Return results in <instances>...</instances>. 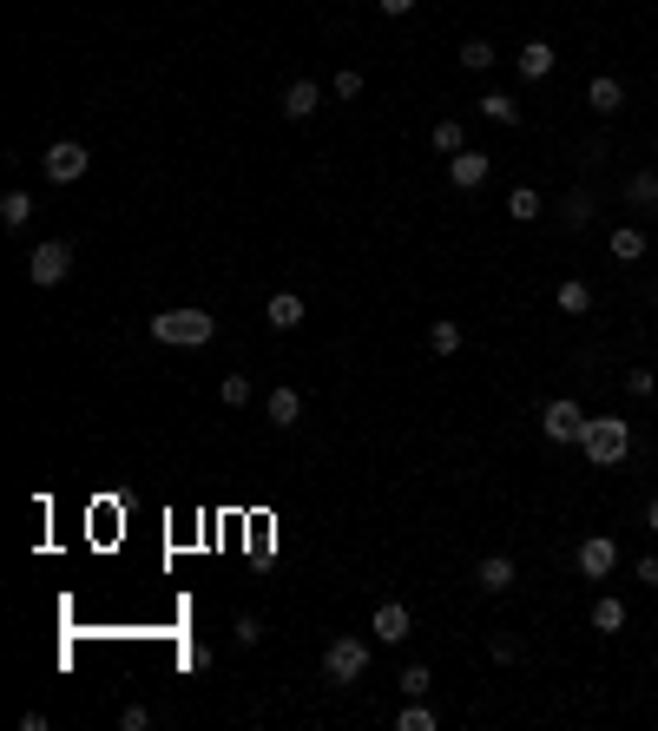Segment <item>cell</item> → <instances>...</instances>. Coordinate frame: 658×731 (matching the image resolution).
<instances>
[{
    "label": "cell",
    "instance_id": "obj_1",
    "mask_svg": "<svg viewBox=\"0 0 658 731\" xmlns=\"http://www.w3.org/2000/svg\"><path fill=\"white\" fill-rule=\"evenodd\" d=\"M145 330H152V343H165V350H204V343L218 336V317H211V310H158Z\"/></svg>",
    "mask_w": 658,
    "mask_h": 731
},
{
    "label": "cell",
    "instance_id": "obj_2",
    "mask_svg": "<svg viewBox=\"0 0 658 731\" xmlns=\"http://www.w3.org/2000/svg\"><path fill=\"white\" fill-rule=\"evenodd\" d=\"M580 448H586V461H593V468H619V461L632 455V429L619 422V415H586Z\"/></svg>",
    "mask_w": 658,
    "mask_h": 731
},
{
    "label": "cell",
    "instance_id": "obj_3",
    "mask_svg": "<svg viewBox=\"0 0 658 731\" xmlns=\"http://www.w3.org/2000/svg\"><path fill=\"white\" fill-rule=\"evenodd\" d=\"M323 672H329V685H356L362 672H369V639H356V633L329 639L323 646Z\"/></svg>",
    "mask_w": 658,
    "mask_h": 731
},
{
    "label": "cell",
    "instance_id": "obj_4",
    "mask_svg": "<svg viewBox=\"0 0 658 731\" xmlns=\"http://www.w3.org/2000/svg\"><path fill=\"white\" fill-rule=\"evenodd\" d=\"M540 435H547V442H560V448L580 442V435H586V409L573 396H553L547 409H540Z\"/></svg>",
    "mask_w": 658,
    "mask_h": 731
},
{
    "label": "cell",
    "instance_id": "obj_5",
    "mask_svg": "<svg viewBox=\"0 0 658 731\" xmlns=\"http://www.w3.org/2000/svg\"><path fill=\"white\" fill-rule=\"evenodd\" d=\"M66 271H73V244H66V238H47V244H40V251L27 257V277H33V284H40V290L66 284Z\"/></svg>",
    "mask_w": 658,
    "mask_h": 731
},
{
    "label": "cell",
    "instance_id": "obj_6",
    "mask_svg": "<svg viewBox=\"0 0 658 731\" xmlns=\"http://www.w3.org/2000/svg\"><path fill=\"white\" fill-rule=\"evenodd\" d=\"M40 165H47V178H53V185H79V178H86V165H93V152H86L79 139H53V145H47V159H40Z\"/></svg>",
    "mask_w": 658,
    "mask_h": 731
},
{
    "label": "cell",
    "instance_id": "obj_7",
    "mask_svg": "<svg viewBox=\"0 0 658 731\" xmlns=\"http://www.w3.org/2000/svg\"><path fill=\"white\" fill-rule=\"evenodd\" d=\"M369 633H376L382 646H402V639L415 633V620H408V606H402V600H382V606H376V620H369Z\"/></svg>",
    "mask_w": 658,
    "mask_h": 731
},
{
    "label": "cell",
    "instance_id": "obj_8",
    "mask_svg": "<svg viewBox=\"0 0 658 731\" xmlns=\"http://www.w3.org/2000/svg\"><path fill=\"white\" fill-rule=\"evenodd\" d=\"M612 567H619V541H606V534L580 541V573H586V580H606Z\"/></svg>",
    "mask_w": 658,
    "mask_h": 731
},
{
    "label": "cell",
    "instance_id": "obj_9",
    "mask_svg": "<svg viewBox=\"0 0 658 731\" xmlns=\"http://www.w3.org/2000/svg\"><path fill=\"white\" fill-rule=\"evenodd\" d=\"M514 580H520L514 554H487L481 567H474V587H481V593H514Z\"/></svg>",
    "mask_w": 658,
    "mask_h": 731
},
{
    "label": "cell",
    "instance_id": "obj_10",
    "mask_svg": "<svg viewBox=\"0 0 658 731\" xmlns=\"http://www.w3.org/2000/svg\"><path fill=\"white\" fill-rule=\"evenodd\" d=\"M487 172H494V159H487V152H455V159H448V178H455V191L487 185Z\"/></svg>",
    "mask_w": 658,
    "mask_h": 731
},
{
    "label": "cell",
    "instance_id": "obj_11",
    "mask_svg": "<svg viewBox=\"0 0 658 731\" xmlns=\"http://www.w3.org/2000/svg\"><path fill=\"white\" fill-rule=\"evenodd\" d=\"M316 106H323V86L316 80H290L283 86V119H310Z\"/></svg>",
    "mask_w": 658,
    "mask_h": 731
},
{
    "label": "cell",
    "instance_id": "obj_12",
    "mask_svg": "<svg viewBox=\"0 0 658 731\" xmlns=\"http://www.w3.org/2000/svg\"><path fill=\"white\" fill-rule=\"evenodd\" d=\"M553 60H560V53H553L547 40H527V47L514 53V66H520V80H547V73H553Z\"/></svg>",
    "mask_w": 658,
    "mask_h": 731
},
{
    "label": "cell",
    "instance_id": "obj_13",
    "mask_svg": "<svg viewBox=\"0 0 658 731\" xmlns=\"http://www.w3.org/2000/svg\"><path fill=\"white\" fill-rule=\"evenodd\" d=\"M264 323H270V330H297V323H303V297H297V290H277V297L264 303Z\"/></svg>",
    "mask_w": 658,
    "mask_h": 731
},
{
    "label": "cell",
    "instance_id": "obj_14",
    "mask_svg": "<svg viewBox=\"0 0 658 731\" xmlns=\"http://www.w3.org/2000/svg\"><path fill=\"white\" fill-rule=\"evenodd\" d=\"M264 415L277 422V429H297V422H303V396H297V389H270Z\"/></svg>",
    "mask_w": 658,
    "mask_h": 731
},
{
    "label": "cell",
    "instance_id": "obj_15",
    "mask_svg": "<svg viewBox=\"0 0 658 731\" xmlns=\"http://www.w3.org/2000/svg\"><path fill=\"white\" fill-rule=\"evenodd\" d=\"M553 303H560L566 317H586V310H593V284H580V277H560V290H553Z\"/></svg>",
    "mask_w": 658,
    "mask_h": 731
},
{
    "label": "cell",
    "instance_id": "obj_16",
    "mask_svg": "<svg viewBox=\"0 0 658 731\" xmlns=\"http://www.w3.org/2000/svg\"><path fill=\"white\" fill-rule=\"evenodd\" d=\"M606 244H612V264H639L645 257V231H632V224H619Z\"/></svg>",
    "mask_w": 658,
    "mask_h": 731
},
{
    "label": "cell",
    "instance_id": "obj_17",
    "mask_svg": "<svg viewBox=\"0 0 658 731\" xmlns=\"http://www.w3.org/2000/svg\"><path fill=\"white\" fill-rule=\"evenodd\" d=\"M428 350H435V356H455L461 350V323L455 317H435V323H428Z\"/></svg>",
    "mask_w": 658,
    "mask_h": 731
},
{
    "label": "cell",
    "instance_id": "obj_18",
    "mask_svg": "<svg viewBox=\"0 0 658 731\" xmlns=\"http://www.w3.org/2000/svg\"><path fill=\"white\" fill-rule=\"evenodd\" d=\"M593 633H626V600H593Z\"/></svg>",
    "mask_w": 658,
    "mask_h": 731
},
{
    "label": "cell",
    "instance_id": "obj_19",
    "mask_svg": "<svg viewBox=\"0 0 658 731\" xmlns=\"http://www.w3.org/2000/svg\"><path fill=\"white\" fill-rule=\"evenodd\" d=\"M586 99H593V112H619V106H626V86H619V80H606V73H599V80L586 86Z\"/></svg>",
    "mask_w": 658,
    "mask_h": 731
},
{
    "label": "cell",
    "instance_id": "obj_20",
    "mask_svg": "<svg viewBox=\"0 0 658 731\" xmlns=\"http://www.w3.org/2000/svg\"><path fill=\"white\" fill-rule=\"evenodd\" d=\"M560 218H566V231H586V224H593V191H566Z\"/></svg>",
    "mask_w": 658,
    "mask_h": 731
},
{
    "label": "cell",
    "instance_id": "obj_21",
    "mask_svg": "<svg viewBox=\"0 0 658 731\" xmlns=\"http://www.w3.org/2000/svg\"><path fill=\"white\" fill-rule=\"evenodd\" d=\"M481 119H494V126H520L514 93H487V99H481Z\"/></svg>",
    "mask_w": 658,
    "mask_h": 731
},
{
    "label": "cell",
    "instance_id": "obj_22",
    "mask_svg": "<svg viewBox=\"0 0 658 731\" xmlns=\"http://www.w3.org/2000/svg\"><path fill=\"white\" fill-rule=\"evenodd\" d=\"M27 218H33V198H27V191H7V198H0V224H7V231H20Z\"/></svg>",
    "mask_w": 658,
    "mask_h": 731
},
{
    "label": "cell",
    "instance_id": "obj_23",
    "mask_svg": "<svg viewBox=\"0 0 658 731\" xmlns=\"http://www.w3.org/2000/svg\"><path fill=\"white\" fill-rule=\"evenodd\" d=\"M395 731H435V712H428L422 699H408L402 712H395Z\"/></svg>",
    "mask_w": 658,
    "mask_h": 731
},
{
    "label": "cell",
    "instance_id": "obj_24",
    "mask_svg": "<svg viewBox=\"0 0 658 731\" xmlns=\"http://www.w3.org/2000/svg\"><path fill=\"white\" fill-rule=\"evenodd\" d=\"M507 211H514V224H533V218H540V191H533V185H514Z\"/></svg>",
    "mask_w": 658,
    "mask_h": 731
},
{
    "label": "cell",
    "instance_id": "obj_25",
    "mask_svg": "<svg viewBox=\"0 0 658 731\" xmlns=\"http://www.w3.org/2000/svg\"><path fill=\"white\" fill-rule=\"evenodd\" d=\"M626 198H632L639 211H658V172H639V178L626 185Z\"/></svg>",
    "mask_w": 658,
    "mask_h": 731
},
{
    "label": "cell",
    "instance_id": "obj_26",
    "mask_svg": "<svg viewBox=\"0 0 658 731\" xmlns=\"http://www.w3.org/2000/svg\"><path fill=\"white\" fill-rule=\"evenodd\" d=\"M494 60H501V53L487 47V40H461V66H468V73H487Z\"/></svg>",
    "mask_w": 658,
    "mask_h": 731
},
{
    "label": "cell",
    "instance_id": "obj_27",
    "mask_svg": "<svg viewBox=\"0 0 658 731\" xmlns=\"http://www.w3.org/2000/svg\"><path fill=\"white\" fill-rule=\"evenodd\" d=\"M435 152H448V159L468 152V145H461V119H441V126H435Z\"/></svg>",
    "mask_w": 658,
    "mask_h": 731
},
{
    "label": "cell",
    "instance_id": "obj_28",
    "mask_svg": "<svg viewBox=\"0 0 658 731\" xmlns=\"http://www.w3.org/2000/svg\"><path fill=\"white\" fill-rule=\"evenodd\" d=\"M428 685H435V672H428V666H408L402 672V699H422Z\"/></svg>",
    "mask_w": 658,
    "mask_h": 731
},
{
    "label": "cell",
    "instance_id": "obj_29",
    "mask_svg": "<svg viewBox=\"0 0 658 731\" xmlns=\"http://www.w3.org/2000/svg\"><path fill=\"white\" fill-rule=\"evenodd\" d=\"M224 402H231V409H244V402H251V376H224V389H218Z\"/></svg>",
    "mask_w": 658,
    "mask_h": 731
},
{
    "label": "cell",
    "instance_id": "obj_30",
    "mask_svg": "<svg viewBox=\"0 0 658 731\" xmlns=\"http://www.w3.org/2000/svg\"><path fill=\"white\" fill-rule=\"evenodd\" d=\"M329 93H336V99H356L362 93V73H356V66H343V73L329 80Z\"/></svg>",
    "mask_w": 658,
    "mask_h": 731
},
{
    "label": "cell",
    "instance_id": "obj_31",
    "mask_svg": "<svg viewBox=\"0 0 658 731\" xmlns=\"http://www.w3.org/2000/svg\"><path fill=\"white\" fill-rule=\"evenodd\" d=\"M487 652H494L501 666H514V659H520V639L514 633H494V639H487Z\"/></svg>",
    "mask_w": 658,
    "mask_h": 731
},
{
    "label": "cell",
    "instance_id": "obj_32",
    "mask_svg": "<svg viewBox=\"0 0 658 731\" xmlns=\"http://www.w3.org/2000/svg\"><path fill=\"white\" fill-rule=\"evenodd\" d=\"M231 633H237V646H257V639H264V620H251V613H244Z\"/></svg>",
    "mask_w": 658,
    "mask_h": 731
},
{
    "label": "cell",
    "instance_id": "obj_33",
    "mask_svg": "<svg viewBox=\"0 0 658 731\" xmlns=\"http://www.w3.org/2000/svg\"><path fill=\"white\" fill-rule=\"evenodd\" d=\"M626 389H632V396H652L658 376H652V369H626Z\"/></svg>",
    "mask_w": 658,
    "mask_h": 731
},
{
    "label": "cell",
    "instance_id": "obj_34",
    "mask_svg": "<svg viewBox=\"0 0 658 731\" xmlns=\"http://www.w3.org/2000/svg\"><path fill=\"white\" fill-rule=\"evenodd\" d=\"M119 725H126V731H145V725H152V712H145V705H126V712H119Z\"/></svg>",
    "mask_w": 658,
    "mask_h": 731
},
{
    "label": "cell",
    "instance_id": "obj_35",
    "mask_svg": "<svg viewBox=\"0 0 658 731\" xmlns=\"http://www.w3.org/2000/svg\"><path fill=\"white\" fill-rule=\"evenodd\" d=\"M632 573H639L645 587H658V554H645V560H639V567H632Z\"/></svg>",
    "mask_w": 658,
    "mask_h": 731
},
{
    "label": "cell",
    "instance_id": "obj_36",
    "mask_svg": "<svg viewBox=\"0 0 658 731\" xmlns=\"http://www.w3.org/2000/svg\"><path fill=\"white\" fill-rule=\"evenodd\" d=\"M376 7H382V14H389V20H402V14H415V0H376Z\"/></svg>",
    "mask_w": 658,
    "mask_h": 731
},
{
    "label": "cell",
    "instance_id": "obj_37",
    "mask_svg": "<svg viewBox=\"0 0 658 731\" xmlns=\"http://www.w3.org/2000/svg\"><path fill=\"white\" fill-rule=\"evenodd\" d=\"M645 527H652V534H658V501H645Z\"/></svg>",
    "mask_w": 658,
    "mask_h": 731
},
{
    "label": "cell",
    "instance_id": "obj_38",
    "mask_svg": "<svg viewBox=\"0 0 658 731\" xmlns=\"http://www.w3.org/2000/svg\"><path fill=\"white\" fill-rule=\"evenodd\" d=\"M652 159H658V139H652Z\"/></svg>",
    "mask_w": 658,
    "mask_h": 731
},
{
    "label": "cell",
    "instance_id": "obj_39",
    "mask_svg": "<svg viewBox=\"0 0 658 731\" xmlns=\"http://www.w3.org/2000/svg\"><path fill=\"white\" fill-rule=\"evenodd\" d=\"M652 303H658V290H652Z\"/></svg>",
    "mask_w": 658,
    "mask_h": 731
},
{
    "label": "cell",
    "instance_id": "obj_40",
    "mask_svg": "<svg viewBox=\"0 0 658 731\" xmlns=\"http://www.w3.org/2000/svg\"><path fill=\"white\" fill-rule=\"evenodd\" d=\"M652 80H658V73H652Z\"/></svg>",
    "mask_w": 658,
    "mask_h": 731
}]
</instances>
